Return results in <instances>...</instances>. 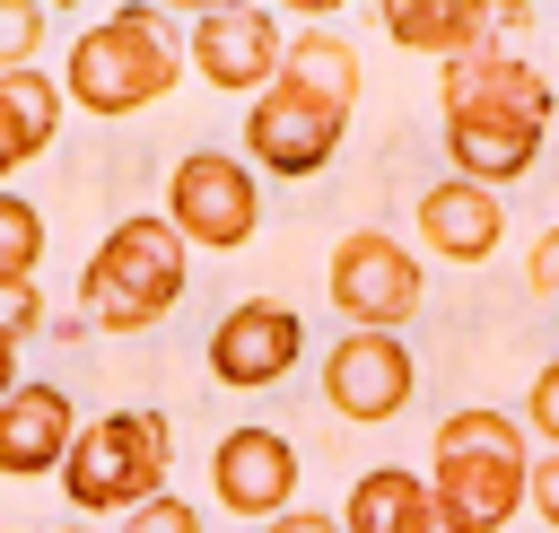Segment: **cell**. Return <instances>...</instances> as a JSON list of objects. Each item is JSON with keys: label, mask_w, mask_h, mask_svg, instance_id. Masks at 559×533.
<instances>
[{"label": "cell", "mask_w": 559, "mask_h": 533, "mask_svg": "<svg viewBox=\"0 0 559 533\" xmlns=\"http://www.w3.org/2000/svg\"><path fill=\"white\" fill-rule=\"evenodd\" d=\"M498 236H507L498 192H480V183H463V175H445V183L419 192V245H428V253H445V262L472 271V262L498 253Z\"/></svg>", "instance_id": "5bb4252c"}, {"label": "cell", "mask_w": 559, "mask_h": 533, "mask_svg": "<svg viewBox=\"0 0 559 533\" xmlns=\"http://www.w3.org/2000/svg\"><path fill=\"white\" fill-rule=\"evenodd\" d=\"M341 533H463L445 507H437V489H428V472H402V463H376V472H358L349 481V507H341Z\"/></svg>", "instance_id": "9a60e30c"}, {"label": "cell", "mask_w": 559, "mask_h": 533, "mask_svg": "<svg viewBox=\"0 0 559 533\" xmlns=\"http://www.w3.org/2000/svg\"><path fill=\"white\" fill-rule=\"evenodd\" d=\"M166 463H175V428L166 411H105L79 428L70 463H61V489L79 516H131L148 498H166Z\"/></svg>", "instance_id": "5b68a950"}, {"label": "cell", "mask_w": 559, "mask_h": 533, "mask_svg": "<svg viewBox=\"0 0 559 533\" xmlns=\"http://www.w3.org/2000/svg\"><path fill=\"white\" fill-rule=\"evenodd\" d=\"M280 79L297 87V96H314V105H332V114H349L358 105V52H349V35H288V61H280Z\"/></svg>", "instance_id": "ac0fdd59"}, {"label": "cell", "mask_w": 559, "mask_h": 533, "mask_svg": "<svg viewBox=\"0 0 559 533\" xmlns=\"http://www.w3.org/2000/svg\"><path fill=\"white\" fill-rule=\"evenodd\" d=\"M323 288H332V306L349 315V332H402V323L419 315V288H428V280H419V253H411V245L358 227V236L332 245Z\"/></svg>", "instance_id": "52a82bcc"}, {"label": "cell", "mask_w": 559, "mask_h": 533, "mask_svg": "<svg viewBox=\"0 0 559 533\" xmlns=\"http://www.w3.org/2000/svg\"><path fill=\"white\" fill-rule=\"evenodd\" d=\"M183 61H192V70H201L218 96H262V87L280 79L288 44H280V17H271V9L227 0V9H201V17H192Z\"/></svg>", "instance_id": "30bf717a"}, {"label": "cell", "mask_w": 559, "mask_h": 533, "mask_svg": "<svg viewBox=\"0 0 559 533\" xmlns=\"http://www.w3.org/2000/svg\"><path fill=\"white\" fill-rule=\"evenodd\" d=\"M376 26H384L402 52L463 61V52H480V44H489L498 9H480V0H384V9H376Z\"/></svg>", "instance_id": "2e32d148"}, {"label": "cell", "mask_w": 559, "mask_h": 533, "mask_svg": "<svg viewBox=\"0 0 559 533\" xmlns=\"http://www.w3.org/2000/svg\"><path fill=\"white\" fill-rule=\"evenodd\" d=\"M262 533H341V516H323V507H288V516L262 524Z\"/></svg>", "instance_id": "484cf974"}, {"label": "cell", "mask_w": 559, "mask_h": 533, "mask_svg": "<svg viewBox=\"0 0 559 533\" xmlns=\"http://www.w3.org/2000/svg\"><path fill=\"white\" fill-rule=\"evenodd\" d=\"M61 114H70L61 79H44V70H9V79H0V192H9V175H17L26 157L52 149Z\"/></svg>", "instance_id": "e0dca14e"}, {"label": "cell", "mask_w": 559, "mask_h": 533, "mask_svg": "<svg viewBox=\"0 0 559 533\" xmlns=\"http://www.w3.org/2000/svg\"><path fill=\"white\" fill-rule=\"evenodd\" d=\"M9 393H17V341L0 332V402H9Z\"/></svg>", "instance_id": "4316f807"}, {"label": "cell", "mask_w": 559, "mask_h": 533, "mask_svg": "<svg viewBox=\"0 0 559 533\" xmlns=\"http://www.w3.org/2000/svg\"><path fill=\"white\" fill-rule=\"evenodd\" d=\"M35 52H44V0H0V79L35 70Z\"/></svg>", "instance_id": "ffe728a7"}, {"label": "cell", "mask_w": 559, "mask_h": 533, "mask_svg": "<svg viewBox=\"0 0 559 533\" xmlns=\"http://www.w3.org/2000/svg\"><path fill=\"white\" fill-rule=\"evenodd\" d=\"M183 79V44L166 35V17L157 9H114V17H96L79 44H70V70H61V96L79 105V114H148V105H166V87Z\"/></svg>", "instance_id": "277c9868"}, {"label": "cell", "mask_w": 559, "mask_h": 533, "mask_svg": "<svg viewBox=\"0 0 559 533\" xmlns=\"http://www.w3.org/2000/svg\"><path fill=\"white\" fill-rule=\"evenodd\" d=\"M70 446H79V411H70L61 384H17V393L0 402V472H9V481L61 472Z\"/></svg>", "instance_id": "4fadbf2b"}, {"label": "cell", "mask_w": 559, "mask_h": 533, "mask_svg": "<svg viewBox=\"0 0 559 533\" xmlns=\"http://www.w3.org/2000/svg\"><path fill=\"white\" fill-rule=\"evenodd\" d=\"M437 105H445V157H454V175H463V183L498 192V183L533 175L542 131H550V79H542L533 61H515V52L480 44V52L445 61Z\"/></svg>", "instance_id": "6da1fadb"}, {"label": "cell", "mask_w": 559, "mask_h": 533, "mask_svg": "<svg viewBox=\"0 0 559 533\" xmlns=\"http://www.w3.org/2000/svg\"><path fill=\"white\" fill-rule=\"evenodd\" d=\"M44 262V210L26 192H0V280H35Z\"/></svg>", "instance_id": "d6986e66"}, {"label": "cell", "mask_w": 559, "mask_h": 533, "mask_svg": "<svg viewBox=\"0 0 559 533\" xmlns=\"http://www.w3.org/2000/svg\"><path fill=\"white\" fill-rule=\"evenodd\" d=\"M166 227H175L183 245H201V253L253 245V227H262V183H253V166L227 157V149H192V157L166 175Z\"/></svg>", "instance_id": "8992f818"}, {"label": "cell", "mask_w": 559, "mask_h": 533, "mask_svg": "<svg viewBox=\"0 0 559 533\" xmlns=\"http://www.w3.org/2000/svg\"><path fill=\"white\" fill-rule=\"evenodd\" d=\"M44 323V297H35V280H0V332L9 341H26Z\"/></svg>", "instance_id": "7402d4cb"}, {"label": "cell", "mask_w": 559, "mask_h": 533, "mask_svg": "<svg viewBox=\"0 0 559 533\" xmlns=\"http://www.w3.org/2000/svg\"><path fill=\"white\" fill-rule=\"evenodd\" d=\"M524 419H533V437H550V446H559V358H550V367H533V393H524Z\"/></svg>", "instance_id": "603a6c76"}, {"label": "cell", "mask_w": 559, "mask_h": 533, "mask_svg": "<svg viewBox=\"0 0 559 533\" xmlns=\"http://www.w3.org/2000/svg\"><path fill=\"white\" fill-rule=\"evenodd\" d=\"M533 516H542V524H559V454H542V463H533Z\"/></svg>", "instance_id": "d4e9b609"}, {"label": "cell", "mask_w": 559, "mask_h": 533, "mask_svg": "<svg viewBox=\"0 0 559 533\" xmlns=\"http://www.w3.org/2000/svg\"><path fill=\"white\" fill-rule=\"evenodd\" d=\"M411 393H419V367H411L402 332H341V341L323 350V402H332L341 419L376 428V419L411 411Z\"/></svg>", "instance_id": "8fae6325"}, {"label": "cell", "mask_w": 559, "mask_h": 533, "mask_svg": "<svg viewBox=\"0 0 559 533\" xmlns=\"http://www.w3.org/2000/svg\"><path fill=\"white\" fill-rule=\"evenodd\" d=\"M183 271H192V245L166 227V210H140V218H114L105 245L87 253L79 306L96 332H148L183 306Z\"/></svg>", "instance_id": "3957f363"}, {"label": "cell", "mask_w": 559, "mask_h": 533, "mask_svg": "<svg viewBox=\"0 0 559 533\" xmlns=\"http://www.w3.org/2000/svg\"><path fill=\"white\" fill-rule=\"evenodd\" d=\"M210 489H218L227 516L280 524V516L297 507V446H288L280 428H227V437L210 446Z\"/></svg>", "instance_id": "7c38bea8"}, {"label": "cell", "mask_w": 559, "mask_h": 533, "mask_svg": "<svg viewBox=\"0 0 559 533\" xmlns=\"http://www.w3.org/2000/svg\"><path fill=\"white\" fill-rule=\"evenodd\" d=\"M61 533H96V524H61Z\"/></svg>", "instance_id": "83f0119b"}, {"label": "cell", "mask_w": 559, "mask_h": 533, "mask_svg": "<svg viewBox=\"0 0 559 533\" xmlns=\"http://www.w3.org/2000/svg\"><path fill=\"white\" fill-rule=\"evenodd\" d=\"M297 358H306V323H297L288 297H236V306L210 323V376H218L227 393H262V384H280Z\"/></svg>", "instance_id": "9c48e42d"}, {"label": "cell", "mask_w": 559, "mask_h": 533, "mask_svg": "<svg viewBox=\"0 0 559 533\" xmlns=\"http://www.w3.org/2000/svg\"><path fill=\"white\" fill-rule=\"evenodd\" d=\"M524 288H559V227L533 236V253H524Z\"/></svg>", "instance_id": "cb8c5ba5"}, {"label": "cell", "mask_w": 559, "mask_h": 533, "mask_svg": "<svg viewBox=\"0 0 559 533\" xmlns=\"http://www.w3.org/2000/svg\"><path fill=\"white\" fill-rule=\"evenodd\" d=\"M341 131H349V114H332V105H314V96H297L288 79H271L253 105H245V166H262V175H323L332 166V149H341Z\"/></svg>", "instance_id": "ba28073f"}, {"label": "cell", "mask_w": 559, "mask_h": 533, "mask_svg": "<svg viewBox=\"0 0 559 533\" xmlns=\"http://www.w3.org/2000/svg\"><path fill=\"white\" fill-rule=\"evenodd\" d=\"M428 489L437 507L463 524V533H498L524 516L533 498V454H524V428L507 411H445L437 437H428Z\"/></svg>", "instance_id": "7a4b0ae2"}, {"label": "cell", "mask_w": 559, "mask_h": 533, "mask_svg": "<svg viewBox=\"0 0 559 533\" xmlns=\"http://www.w3.org/2000/svg\"><path fill=\"white\" fill-rule=\"evenodd\" d=\"M122 533H201V507L166 489V498H148V507H131V516H122Z\"/></svg>", "instance_id": "44dd1931"}]
</instances>
